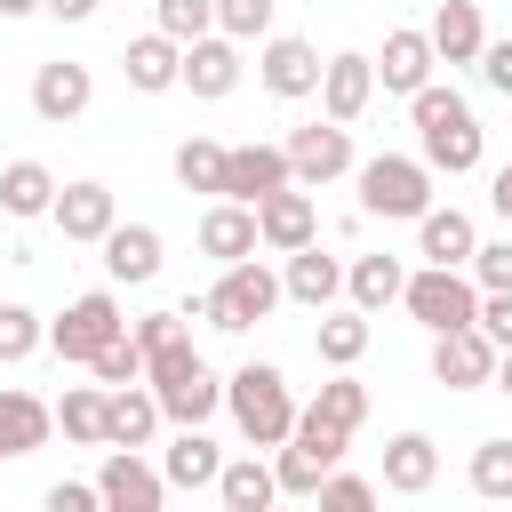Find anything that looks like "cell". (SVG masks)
Returning <instances> with one entry per match:
<instances>
[{
  "instance_id": "cell-1",
  "label": "cell",
  "mask_w": 512,
  "mask_h": 512,
  "mask_svg": "<svg viewBox=\"0 0 512 512\" xmlns=\"http://www.w3.org/2000/svg\"><path fill=\"white\" fill-rule=\"evenodd\" d=\"M408 120H416V144H424V168L432 176H472L480 168V120H472V104L456 96V88H440V80H424L416 96H408Z\"/></svg>"
},
{
  "instance_id": "cell-2",
  "label": "cell",
  "mask_w": 512,
  "mask_h": 512,
  "mask_svg": "<svg viewBox=\"0 0 512 512\" xmlns=\"http://www.w3.org/2000/svg\"><path fill=\"white\" fill-rule=\"evenodd\" d=\"M144 384L160 392V408H168V424H208L216 408H224V376L192 352V336H168V344H152L144 352Z\"/></svg>"
},
{
  "instance_id": "cell-3",
  "label": "cell",
  "mask_w": 512,
  "mask_h": 512,
  "mask_svg": "<svg viewBox=\"0 0 512 512\" xmlns=\"http://www.w3.org/2000/svg\"><path fill=\"white\" fill-rule=\"evenodd\" d=\"M224 408H232V424H240L248 448H280V440L296 432V392H288V376H280L272 360L232 368V376H224Z\"/></svg>"
},
{
  "instance_id": "cell-4",
  "label": "cell",
  "mask_w": 512,
  "mask_h": 512,
  "mask_svg": "<svg viewBox=\"0 0 512 512\" xmlns=\"http://www.w3.org/2000/svg\"><path fill=\"white\" fill-rule=\"evenodd\" d=\"M280 296H288V288H280V272H264V256H240V264H224V280H216L208 296H192L184 312H192V320H208V328H224V336H240V328H256Z\"/></svg>"
},
{
  "instance_id": "cell-5",
  "label": "cell",
  "mask_w": 512,
  "mask_h": 512,
  "mask_svg": "<svg viewBox=\"0 0 512 512\" xmlns=\"http://www.w3.org/2000/svg\"><path fill=\"white\" fill-rule=\"evenodd\" d=\"M352 176H360V208L384 216V224H416V216L432 208V168L408 160V152H376V160H360Z\"/></svg>"
},
{
  "instance_id": "cell-6",
  "label": "cell",
  "mask_w": 512,
  "mask_h": 512,
  "mask_svg": "<svg viewBox=\"0 0 512 512\" xmlns=\"http://www.w3.org/2000/svg\"><path fill=\"white\" fill-rule=\"evenodd\" d=\"M400 304H408V320H424L432 336H440V328H472V320H480V280H472V264H424V272H408Z\"/></svg>"
},
{
  "instance_id": "cell-7",
  "label": "cell",
  "mask_w": 512,
  "mask_h": 512,
  "mask_svg": "<svg viewBox=\"0 0 512 512\" xmlns=\"http://www.w3.org/2000/svg\"><path fill=\"white\" fill-rule=\"evenodd\" d=\"M344 440H352V432H336V424H320V416H304V408H296V432L272 448L280 496H320V480L344 464Z\"/></svg>"
},
{
  "instance_id": "cell-8",
  "label": "cell",
  "mask_w": 512,
  "mask_h": 512,
  "mask_svg": "<svg viewBox=\"0 0 512 512\" xmlns=\"http://www.w3.org/2000/svg\"><path fill=\"white\" fill-rule=\"evenodd\" d=\"M120 328H128V320H120V296H112V288H88V296H72V304L48 320V344H56L64 360H80V368H88Z\"/></svg>"
},
{
  "instance_id": "cell-9",
  "label": "cell",
  "mask_w": 512,
  "mask_h": 512,
  "mask_svg": "<svg viewBox=\"0 0 512 512\" xmlns=\"http://www.w3.org/2000/svg\"><path fill=\"white\" fill-rule=\"evenodd\" d=\"M288 168H296V184H336V176H352L360 160H352V128L344 120H312V128H296L288 136Z\"/></svg>"
},
{
  "instance_id": "cell-10",
  "label": "cell",
  "mask_w": 512,
  "mask_h": 512,
  "mask_svg": "<svg viewBox=\"0 0 512 512\" xmlns=\"http://www.w3.org/2000/svg\"><path fill=\"white\" fill-rule=\"evenodd\" d=\"M432 376H440L448 392L496 384V344H488V328H480V320H472V328H440V336H432Z\"/></svg>"
},
{
  "instance_id": "cell-11",
  "label": "cell",
  "mask_w": 512,
  "mask_h": 512,
  "mask_svg": "<svg viewBox=\"0 0 512 512\" xmlns=\"http://www.w3.org/2000/svg\"><path fill=\"white\" fill-rule=\"evenodd\" d=\"M256 232L272 256H296L320 240V208H312V184H280L272 200H256Z\"/></svg>"
},
{
  "instance_id": "cell-12",
  "label": "cell",
  "mask_w": 512,
  "mask_h": 512,
  "mask_svg": "<svg viewBox=\"0 0 512 512\" xmlns=\"http://www.w3.org/2000/svg\"><path fill=\"white\" fill-rule=\"evenodd\" d=\"M96 488H104L112 512H160V504H168V472L144 464V448H112L104 472H96Z\"/></svg>"
},
{
  "instance_id": "cell-13",
  "label": "cell",
  "mask_w": 512,
  "mask_h": 512,
  "mask_svg": "<svg viewBox=\"0 0 512 512\" xmlns=\"http://www.w3.org/2000/svg\"><path fill=\"white\" fill-rule=\"evenodd\" d=\"M176 88H192L200 104H224V96L240 88V40H232V32L184 40V80H176Z\"/></svg>"
},
{
  "instance_id": "cell-14",
  "label": "cell",
  "mask_w": 512,
  "mask_h": 512,
  "mask_svg": "<svg viewBox=\"0 0 512 512\" xmlns=\"http://www.w3.org/2000/svg\"><path fill=\"white\" fill-rule=\"evenodd\" d=\"M368 104H376V56H360V48L328 56V64H320V112L352 128V120H360Z\"/></svg>"
},
{
  "instance_id": "cell-15",
  "label": "cell",
  "mask_w": 512,
  "mask_h": 512,
  "mask_svg": "<svg viewBox=\"0 0 512 512\" xmlns=\"http://www.w3.org/2000/svg\"><path fill=\"white\" fill-rule=\"evenodd\" d=\"M280 184H296V168H288V144H232V160H224V200H272Z\"/></svg>"
},
{
  "instance_id": "cell-16",
  "label": "cell",
  "mask_w": 512,
  "mask_h": 512,
  "mask_svg": "<svg viewBox=\"0 0 512 512\" xmlns=\"http://www.w3.org/2000/svg\"><path fill=\"white\" fill-rule=\"evenodd\" d=\"M256 72H264L272 96H320V48L296 40V32H272V40L256 48Z\"/></svg>"
},
{
  "instance_id": "cell-17",
  "label": "cell",
  "mask_w": 512,
  "mask_h": 512,
  "mask_svg": "<svg viewBox=\"0 0 512 512\" xmlns=\"http://www.w3.org/2000/svg\"><path fill=\"white\" fill-rule=\"evenodd\" d=\"M48 216H56V232H64V240H88V248H96V240L120 224V208H112V184H96V176H80V184H56V208H48Z\"/></svg>"
},
{
  "instance_id": "cell-18",
  "label": "cell",
  "mask_w": 512,
  "mask_h": 512,
  "mask_svg": "<svg viewBox=\"0 0 512 512\" xmlns=\"http://www.w3.org/2000/svg\"><path fill=\"white\" fill-rule=\"evenodd\" d=\"M168 424L160 392L136 376V384H112V416H104V448H152V432Z\"/></svg>"
},
{
  "instance_id": "cell-19",
  "label": "cell",
  "mask_w": 512,
  "mask_h": 512,
  "mask_svg": "<svg viewBox=\"0 0 512 512\" xmlns=\"http://www.w3.org/2000/svg\"><path fill=\"white\" fill-rule=\"evenodd\" d=\"M432 64H440V48H432V32H384V56H376V80H384V96H416L424 80H432Z\"/></svg>"
},
{
  "instance_id": "cell-20",
  "label": "cell",
  "mask_w": 512,
  "mask_h": 512,
  "mask_svg": "<svg viewBox=\"0 0 512 512\" xmlns=\"http://www.w3.org/2000/svg\"><path fill=\"white\" fill-rule=\"evenodd\" d=\"M88 96H96V80H88V64H40L32 72V112L48 120V128H64V120H80L88 112Z\"/></svg>"
},
{
  "instance_id": "cell-21",
  "label": "cell",
  "mask_w": 512,
  "mask_h": 512,
  "mask_svg": "<svg viewBox=\"0 0 512 512\" xmlns=\"http://www.w3.org/2000/svg\"><path fill=\"white\" fill-rule=\"evenodd\" d=\"M120 72H128V88H136V96H160V88H176V80H184V40H168V32L152 24L144 40H128Z\"/></svg>"
},
{
  "instance_id": "cell-22",
  "label": "cell",
  "mask_w": 512,
  "mask_h": 512,
  "mask_svg": "<svg viewBox=\"0 0 512 512\" xmlns=\"http://www.w3.org/2000/svg\"><path fill=\"white\" fill-rule=\"evenodd\" d=\"M256 248H264V232H256V208H248V200H216V208L200 216V256L240 264V256H256Z\"/></svg>"
},
{
  "instance_id": "cell-23",
  "label": "cell",
  "mask_w": 512,
  "mask_h": 512,
  "mask_svg": "<svg viewBox=\"0 0 512 512\" xmlns=\"http://www.w3.org/2000/svg\"><path fill=\"white\" fill-rule=\"evenodd\" d=\"M96 248H104V272H112L120 288H144V280H160V232H152V224H112Z\"/></svg>"
},
{
  "instance_id": "cell-24",
  "label": "cell",
  "mask_w": 512,
  "mask_h": 512,
  "mask_svg": "<svg viewBox=\"0 0 512 512\" xmlns=\"http://www.w3.org/2000/svg\"><path fill=\"white\" fill-rule=\"evenodd\" d=\"M440 480V440L432 432H392L384 440V488L392 496H424Z\"/></svg>"
},
{
  "instance_id": "cell-25",
  "label": "cell",
  "mask_w": 512,
  "mask_h": 512,
  "mask_svg": "<svg viewBox=\"0 0 512 512\" xmlns=\"http://www.w3.org/2000/svg\"><path fill=\"white\" fill-rule=\"evenodd\" d=\"M424 32H432V48H440V64H480V48H488V24H480V0H440Z\"/></svg>"
},
{
  "instance_id": "cell-26",
  "label": "cell",
  "mask_w": 512,
  "mask_h": 512,
  "mask_svg": "<svg viewBox=\"0 0 512 512\" xmlns=\"http://www.w3.org/2000/svg\"><path fill=\"white\" fill-rule=\"evenodd\" d=\"M48 432H56V408L0 384V456H32V448H48Z\"/></svg>"
},
{
  "instance_id": "cell-27",
  "label": "cell",
  "mask_w": 512,
  "mask_h": 512,
  "mask_svg": "<svg viewBox=\"0 0 512 512\" xmlns=\"http://www.w3.org/2000/svg\"><path fill=\"white\" fill-rule=\"evenodd\" d=\"M472 248H480V232H472L464 208H424L416 216V256L424 264H472Z\"/></svg>"
},
{
  "instance_id": "cell-28",
  "label": "cell",
  "mask_w": 512,
  "mask_h": 512,
  "mask_svg": "<svg viewBox=\"0 0 512 512\" xmlns=\"http://www.w3.org/2000/svg\"><path fill=\"white\" fill-rule=\"evenodd\" d=\"M280 288H288L296 304H312V312H328V304L344 296V264H336V256H320V240H312V248H296V256H288V272H280Z\"/></svg>"
},
{
  "instance_id": "cell-29",
  "label": "cell",
  "mask_w": 512,
  "mask_h": 512,
  "mask_svg": "<svg viewBox=\"0 0 512 512\" xmlns=\"http://www.w3.org/2000/svg\"><path fill=\"white\" fill-rule=\"evenodd\" d=\"M160 472H168V488H216V472H224V448H216L200 424H184V432L168 440Z\"/></svg>"
},
{
  "instance_id": "cell-30",
  "label": "cell",
  "mask_w": 512,
  "mask_h": 512,
  "mask_svg": "<svg viewBox=\"0 0 512 512\" xmlns=\"http://www.w3.org/2000/svg\"><path fill=\"white\" fill-rule=\"evenodd\" d=\"M272 496H280V472L264 456H224V472H216V504L224 512H264Z\"/></svg>"
},
{
  "instance_id": "cell-31",
  "label": "cell",
  "mask_w": 512,
  "mask_h": 512,
  "mask_svg": "<svg viewBox=\"0 0 512 512\" xmlns=\"http://www.w3.org/2000/svg\"><path fill=\"white\" fill-rule=\"evenodd\" d=\"M400 288H408V264H400V256H352V264H344V296H352L360 312L400 304Z\"/></svg>"
},
{
  "instance_id": "cell-32",
  "label": "cell",
  "mask_w": 512,
  "mask_h": 512,
  "mask_svg": "<svg viewBox=\"0 0 512 512\" xmlns=\"http://www.w3.org/2000/svg\"><path fill=\"white\" fill-rule=\"evenodd\" d=\"M104 416H112V384H64L56 424H64L72 448H104Z\"/></svg>"
},
{
  "instance_id": "cell-33",
  "label": "cell",
  "mask_w": 512,
  "mask_h": 512,
  "mask_svg": "<svg viewBox=\"0 0 512 512\" xmlns=\"http://www.w3.org/2000/svg\"><path fill=\"white\" fill-rule=\"evenodd\" d=\"M0 208H8V216H48V208H56V176H48L40 160H8V168H0Z\"/></svg>"
},
{
  "instance_id": "cell-34",
  "label": "cell",
  "mask_w": 512,
  "mask_h": 512,
  "mask_svg": "<svg viewBox=\"0 0 512 512\" xmlns=\"http://www.w3.org/2000/svg\"><path fill=\"white\" fill-rule=\"evenodd\" d=\"M304 416H320V424H336V432H360V424H368V384H360L352 368H336V376L312 392Z\"/></svg>"
},
{
  "instance_id": "cell-35",
  "label": "cell",
  "mask_w": 512,
  "mask_h": 512,
  "mask_svg": "<svg viewBox=\"0 0 512 512\" xmlns=\"http://www.w3.org/2000/svg\"><path fill=\"white\" fill-rule=\"evenodd\" d=\"M224 160H232V144H216V136H184V144H176V184L224 200Z\"/></svg>"
},
{
  "instance_id": "cell-36",
  "label": "cell",
  "mask_w": 512,
  "mask_h": 512,
  "mask_svg": "<svg viewBox=\"0 0 512 512\" xmlns=\"http://www.w3.org/2000/svg\"><path fill=\"white\" fill-rule=\"evenodd\" d=\"M312 344H320V360H328V368H352V360L368 352V312H360V304H344V312H320Z\"/></svg>"
},
{
  "instance_id": "cell-37",
  "label": "cell",
  "mask_w": 512,
  "mask_h": 512,
  "mask_svg": "<svg viewBox=\"0 0 512 512\" xmlns=\"http://www.w3.org/2000/svg\"><path fill=\"white\" fill-rule=\"evenodd\" d=\"M472 496H488V504L512 496V440H480L472 448Z\"/></svg>"
},
{
  "instance_id": "cell-38",
  "label": "cell",
  "mask_w": 512,
  "mask_h": 512,
  "mask_svg": "<svg viewBox=\"0 0 512 512\" xmlns=\"http://www.w3.org/2000/svg\"><path fill=\"white\" fill-rule=\"evenodd\" d=\"M48 344V328H40V312H24V304H0V368H16V360H32Z\"/></svg>"
},
{
  "instance_id": "cell-39",
  "label": "cell",
  "mask_w": 512,
  "mask_h": 512,
  "mask_svg": "<svg viewBox=\"0 0 512 512\" xmlns=\"http://www.w3.org/2000/svg\"><path fill=\"white\" fill-rule=\"evenodd\" d=\"M88 368H96V384H136V376H144V344H136V328H120Z\"/></svg>"
},
{
  "instance_id": "cell-40",
  "label": "cell",
  "mask_w": 512,
  "mask_h": 512,
  "mask_svg": "<svg viewBox=\"0 0 512 512\" xmlns=\"http://www.w3.org/2000/svg\"><path fill=\"white\" fill-rule=\"evenodd\" d=\"M160 32H168V40H200V32H216V0H160Z\"/></svg>"
},
{
  "instance_id": "cell-41",
  "label": "cell",
  "mask_w": 512,
  "mask_h": 512,
  "mask_svg": "<svg viewBox=\"0 0 512 512\" xmlns=\"http://www.w3.org/2000/svg\"><path fill=\"white\" fill-rule=\"evenodd\" d=\"M216 32H232V40H264V32H272V0H216Z\"/></svg>"
},
{
  "instance_id": "cell-42",
  "label": "cell",
  "mask_w": 512,
  "mask_h": 512,
  "mask_svg": "<svg viewBox=\"0 0 512 512\" xmlns=\"http://www.w3.org/2000/svg\"><path fill=\"white\" fill-rule=\"evenodd\" d=\"M320 504H336V512H368V504H376V480H360V472H328V480H320Z\"/></svg>"
},
{
  "instance_id": "cell-43",
  "label": "cell",
  "mask_w": 512,
  "mask_h": 512,
  "mask_svg": "<svg viewBox=\"0 0 512 512\" xmlns=\"http://www.w3.org/2000/svg\"><path fill=\"white\" fill-rule=\"evenodd\" d=\"M472 280L480 288H512V240H480L472 248Z\"/></svg>"
},
{
  "instance_id": "cell-44",
  "label": "cell",
  "mask_w": 512,
  "mask_h": 512,
  "mask_svg": "<svg viewBox=\"0 0 512 512\" xmlns=\"http://www.w3.org/2000/svg\"><path fill=\"white\" fill-rule=\"evenodd\" d=\"M480 328H488L496 352L512 344V288H480Z\"/></svg>"
},
{
  "instance_id": "cell-45",
  "label": "cell",
  "mask_w": 512,
  "mask_h": 512,
  "mask_svg": "<svg viewBox=\"0 0 512 512\" xmlns=\"http://www.w3.org/2000/svg\"><path fill=\"white\" fill-rule=\"evenodd\" d=\"M96 504H104L96 480H56V488H48V512H96Z\"/></svg>"
},
{
  "instance_id": "cell-46",
  "label": "cell",
  "mask_w": 512,
  "mask_h": 512,
  "mask_svg": "<svg viewBox=\"0 0 512 512\" xmlns=\"http://www.w3.org/2000/svg\"><path fill=\"white\" fill-rule=\"evenodd\" d=\"M480 80H488L496 96H512V40H488V48H480Z\"/></svg>"
},
{
  "instance_id": "cell-47",
  "label": "cell",
  "mask_w": 512,
  "mask_h": 512,
  "mask_svg": "<svg viewBox=\"0 0 512 512\" xmlns=\"http://www.w3.org/2000/svg\"><path fill=\"white\" fill-rule=\"evenodd\" d=\"M488 208H496V216H504V224H512V160H504V168H496V184H488Z\"/></svg>"
},
{
  "instance_id": "cell-48",
  "label": "cell",
  "mask_w": 512,
  "mask_h": 512,
  "mask_svg": "<svg viewBox=\"0 0 512 512\" xmlns=\"http://www.w3.org/2000/svg\"><path fill=\"white\" fill-rule=\"evenodd\" d=\"M48 16H64V24H88V16H96V0H48Z\"/></svg>"
},
{
  "instance_id": "cell-49",
  "label": "cell",
  "mask_w": 512,
  "mask_h": 512,
  "mask_svg": "<svg viewBox=\"0 0 512 512\" xmlns=\"http://www.w3.org/2000/svg\"><path fill=\"white\" fill-rule=\"evenodd\" d=\"M496 392H512V344L496 352Z\"/></svg>"
},
{
  "instance_id": "cell-50",
  "label": "cell",
  "mask_w": 512,
  "mask_h": 512,
  "mask_svg": "<svg viewBox=\"0 0 512 512\" xmlns=\"http://www.w3.org/2000/svg\"><path fill=\"white\" fill-rule=\"evenodd\" d=\"M32 8H48V0H0V16H32Z\"/></svg>"
}]
</instances>
